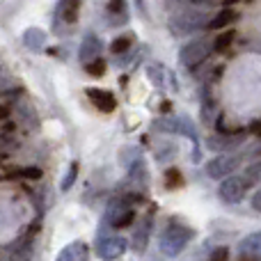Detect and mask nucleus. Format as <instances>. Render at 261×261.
<instances>
[{"label": "nucleus", "mask_w": 261, "mask_h": 261, "mask_svg": "<svg viewBox=\"0 0 261 261\" xmlns=\"http://www.w3.org/2000/svg\"><path fill=\"white\" fill-rule=\"evenodd\" d=\"M239 18V14L234 12V9H220V12L216 14L213 18H208V23H206V28H211V30H220V28H227V25H231V23Z\"/></svg>", "instance_id": "obj_16"}, {"label": "nucleus", "mask_w": 261, "mask_h": 261, "mask_svg": "<svg viewBox=\"0 0 261 261\" xmlns=\"http://www.w3.org/2000/svg\"><path fill=\"white\" fill-rule=\"evenodd\" d=\"M179 133L186 135V138H190L195 144H197V128H195V124L190 122L188 117H179Z\"/></svg>", "instance_id": "obj_21"}, {"label": "nucleus", "mask_w": 261, "mask_h": 261, "mask_svg": "<svg viewBox=\"0 0 261 261\" xmlns=\"http://www.w3.org/2000/svg\"><path fill=\"white\" fill-rule=\"evenodd\" d=\"M23 44L25 48H30L32 53H41L46 48V32L39 30V28H28L23 32Z\"/></svg>", "instance_id": "obj_11"}, {"label": "nucleus", "mask_w": 261, "mask_h": 261, "mask_svg": "<svg viewBox=\"0 0 261 261\" xmlns=\"http://www.w3.org/2000/svg\"><path fill=\"white\" fill-rule=\"evenodd\" d=\"M239 257L245 259V261H259L261 259V236L259 234H250L248 239L241 241Z\"/></svg>", "instance_id": "obj_8"}, {"label": "nucleus", "mask_w": 261, "mask_h": 261, "mask_svg": "<svg viewBox=\"0 0 261 261\" xmlns=\"http://www.w3.org/2000/svg\"><path fill=\"white\" fill-rule=\"evenodd\" d=\"M108 21L110 25H124L128 21L126 0H110L108 3Z\"/></svg>", "instance_id": "obj_14"}, {"label": "nucleus", "mask_w": 261, "mask_h": 261, "mask_svg": "<svg viewBox=\"0 0 261 261\" xmlns=\"http://www.w3.org/2000/svg\"><path fill=\"white\" fill-rule=\"evenodd\" d=\"M248 188H250V184L245 181V176L227 174V176H222L218 195H220V199L227 204H239V202H243V197L248 195Z\"/></svg>", "instance_id": "obj_3"}, {"label": "nucleus", "mask_w": 261, "mask_h": 261, "mask_svg": "<svg viewBox=\"0 0 261 261\" xmlns=\"http://www.w3.org/2000/svg\"><path fill=\"white\" fill-rule=\"evenodd\" d=\"M193 236H195V231L190 229V227L170 225V227H165V231H163L161 239H158V248H161V252L165 254V257H176V254L193 241Z\"/></svg>", "instance_id": "obj_1"}, {"label": "nucleus", "mask_w": 261, "mask_h": 261, "mask_svg": "<svg viewBox=\"0 0 261 261\" xmlns=\"http://www.w3.org/2000/svg\"><path fill=\"white\" fill-rule=\"evenodd\" d=\"M87 257H90V250H87V245L83 243V241H73V243H69L67 248L58 254L60 261H83Z\"/></svg>", "instance_id": "obj_13"}, {"label": "nucleus", "mask_w": 261, "mask_h": 261, "mask_svg": "<svg viewBox=\"0 0 261 261\" xmlns=\"http://www.w3.org/2000/svg\"><path fill=\"white\" fill-rule=\"evenodd\" d=\"M99 53H101V39L96 35H92V32L85 35L81 48H78V60L81 62H90V60L99 58Z\"/></svg>", "instance_id": "obj_10"}, {"label": "nucleus", "mask_w": 261, "mask_h": 261, "mask_svg": "<svg viewBox=\"0 0 261 261\" xmlns=\"http://www.w3.org/2000/svg\"><path fill=\"white\" fill-rule=\"evenodd\" d=\"M153 128L156 130H165L170 135H179V117H161L153 122Z\"/></svg>", "instance_id": "obj_18"}, {"label": "nucleus", "mask_w": 261, "mask_h": 261, "mask_svg": "<svg viewBox=\"0 0 261 261\" xmlns=\"http://www.w3.org/2000/svg\"><path fill=\"white\" fill-rule=\"evenodd\" d=\"M234 37H236V32H234V30H227L225 35H220V37L216 39V46H213V50H218V53H225V50L231 46Z\"/></svg>", "instance_id": "obj_22"}, {"label": "nucleus", "mask_w": 261, "mask_h": 261, "mask_svg": "<svg viewBox=\"0 0 261 261\" xmlns=\"http://www.w3.org/2000/svg\"><path fill=\"white\" fill-rule=\"evenodd\" d=\"M239 165H241V156L222 151L206 163V174L211 176V179H222V176H227V174H234V172L239 170Z\"/></svg>", "instance_id": "obj_6"}, {"label": "nucleus", "mask_w": 261, "mask_h": 261, "mask_svg": "<svg viewBox=\"0 0 261 261\" xmlns=\"http://www.w3.org/2000/svg\"><path fill=\"white\" fill-rule=\"evenodd\" d=\"M130 41H133V37H117V39L110 44V50H113L115 55L126 53V50L130 48Z\"/></svg>", "instance_id": "obj_24"}, {"label": "nucleus", "mask_w": 261, "mask_h": 261, "mask_svg": "<svg viewBox=\"0 0 261 261\" xmlns=\"http://www.w3.org/2000/svg\"><path fill=\"white\" fill-rule=\"evenodd\" d=\"M241 140H243L241 135L231 138V135H227L225 130H222L220 135H213V138H208V147L216 149V151H227V149H231V147H239Z\"/></svg>", "instance_id": "obj_15"}, {"label": "nucleus", "mask_w": 261, "mask_h": 261, "mask_svg": "<svg viewBox=\"0 0 261 261\" xmlns=\"http://www.w3.org/2000/svg\"><path fill=\"white\" fill-rule=\"evenodd\" d=\"M236 3V0H225V5H234Z\"/></svg>", "instance_id": "obj_34"}, {"label": "nucleus", "mask_w": 261, "mask_h": 261, "mask_svg": "<svg viewBox=\"0 0 261 261\" xmlns=\"http://www.w3.org/2000/svg\"><path fill=\"white\" fill-rule=\"evenodd\" d=\"M174 151H176V144H172V142L163 144V147H161V153H158V161H165V158L174 156Z\"/></svg>", "instance_id": "obj_29"}, {"label": "nucleus", "mask_w": 261, "mask_h": 261, "mask_svg": "<svg viewBox=\"0 0 261 261\" xmlns=\"http://www.w3.org/2000/svg\"><path fill=\"white\" fill-rule=\"evenodd\" d=\"M206 23H208V16L202 12V9L186 7L184 12L174 14V16L170 18V30L179 37L181 35H193V32L206 28Z\"/></svg>", "instance_id": "obj_2"}, {"label": "nucleus", "mask_w": 261, "mask_h": 261, "mask_svg": "<svg viewBox=\"0 0 261 261\" xmlns=\"http://www.w3.org/2000/svg\"><path fill=\"white\" fill-rule=\"evenodd\" d=\"M9 176H21V179H41V170L39 167H21V170H14Z\"/></svg>", "instance_id": "obj_25"}, {"label": "nucleus", "mask_w": 261, "mask_h": 261, "mask_svg": "<svg viewBox=\"0 0 261 261\" xmlns=\"http://www.w3.org/2000/svg\"><path fill=\"white\" fill-rule=\"evenodd\" d=\"M208 53H211V46H208V41H204V39L190 41V44H186L184 48H181L179 62L184 64L188 71H193V69H197L199 64H202L204 60L208 58Z\"/></svg>", "instance_id": "obj_5"}, {"label": "nucleus", "mask_w": 261, "mask_h": 261, "mask_svg": "<svg viewBox=\"0 0 261 261\" xmlns=\"http://www.w3.org/2000/svg\"><path fill=\"white\" fill-rule=\"evenodd\" d=\"M9 117V108L7 106H0V122H3V119H7Z\"/></svg>", "instance_id": "obj_32"}, {"label": "nucleus", "mask_w": 261, "mask_h": 261, "mask_svg": "<svg viewBox=\"0 0 261 261\" xmlns=\"http://www.w3.org/2000/svg\"><path fill=\"white\" fill-rule=\"evenodd\" d=\"M174 3L184 5V7H206V5H213L216 0H174Z\"/></svg>", "instance_id": "obj_27"}, {"label": "nucleus", "mask_w": 261, "mask_h": 261, "mask_svg": "<svg viewBox=\"0 0 261 261\" xmlns=\"http://www.w3.org/2000/svg\"><path fill=\"white\" fill-rule=\"evenodd\" d=\"M106 229H108V227H103V229L96 234V252L103 259L124 257V252H126V239H122V236H108Z\"/></svg>", "instance_id": "obj_4"}, {"label": "nucleus", "mask_w": 261, "mask_h": 261, "mask_svg": "<svg viewBox=\"0 0 261 261\" xmlns=\"http://www.w3.org/2000/svg\"><path fill=\"white\" fill-rule=\"evenodd\" d=\"M151 225H153V218L147 216L140 222V227H135V234H133V239H130V243H133L130 248H133L135 252H142V250L147 248L149 236H151Z\"/></svg>", "instance_id": "obj_9"}, {"label": "nucleus", "mask_w": 261, "mask_h": 261, "mask_svg": "<svg viewBox=\"0 0 261 261\" xmlns=\"http://www.w3.org/2000/svg\"><path fill=\"white\" fill-rule=\"evenodd\" d=\"M165 184H167V186H181V174H179V170H167V172H165Z\"/></svg>", "instance_id": "obj_28"}, {"label": "nucleus", "mask_w": 261, "mask_h": 261, "mask_svg": "<svg viewBox=\"0 0 261 261\" xmlns=\"http://www.w3.org/2000/svg\"><path fill=\"white\" fill-rule=\"evenodd\" d=\"M252 208H254V211H259V193L252 197Z\"/></svg>", "instance_id": "obj_33"}, {"label": "nucleus", "mask_w": 261, "mask_h": 261, "mask_svg": "<svg viewBox=\"0 0 261 261\" xmlns=\"http://www.w3.org/2000/svg\"><path fill=\"white\" fill-rule=\"evenodd\" d=\"M85 94L92 99V103L101 110V113H113L117 108V99H115L113 92L108 90H96V87H87Z\"/></svg>", "instance_id": "obj_7"}, {"label": "nucleus", "mask_w": 261, "mask_h": 261, "mask_svg": "<svg viewBox=\"0 0 261 261\" xmlns=\"http://www.w3.org/2000/svg\"><path fill=\"white\" fill-rule=\"evenodd\" d=\"M85 69H87L90 76H103L106 73V62L101 58H94V60H90V62H85Z\"/></svg>", "instance_id": "obj_23"}, {"label": "nucleus", "mask_w": 261, "mask_h": 261, "mask_svg": "<svg viewBox=\"0 0 261 261\" xmlns=\"http://www.w3.org/2000/svg\"><path fill=\"white\" fill-rule=\"evenodd\" d=\"M245 181H248V184H257L259 181V163H254V165H250L248 170H245Z\"/></svg>", "instance_id": "obj_26"}, {"label": "nucleus", "mask_w": 261, "mask_h": 261, "mask_svg": "<svg viewBox=\"0 0 261 261\" xmlns=\"http://www.w3.org/2000/svg\"><path fill=\"white\" fill-rule=\"evenodd\" d=\"M147 73H149V78H151V83H153V85H156V87H161V90H163V87H165V81H170V85L176 90V78H174V73H170L165 67H163V64H156V62H153V64H149Z\"/></svg>", "instance_id": "obj_12"}, {"label": "nucleus", "mask_w": 261, "mask_h": 261, "mask_svg": "<svg viewBox=\"0 0 261 261\" xmlns=\"http://www.w3.org/2000/svg\"><path fill=\"white\" fill-rule=\"evenodd\" d=\"M211 259H213V261H222V259H229V250H227V248H218V250H213Z\"/></svg>", "instance_id": "obj_30"}, {"label": "nucleus", "mask_w": 261, "mask_h": 261, "mask_svg": "<svg viewBox=\"0 0 261 261\" xmlns=\"http://www.w3.org/2000/svg\"><path fill=\"white\" fill-rule=\"evenodd\" d=\"M250 133H252V135H261V124H259V119H254V122L250 124Z\"/></svg>", "instance_id": "obj_31"}, {"label": "nucleus", "mask_w": 261, "mask_h": 261, "mask_svg": "<svg viewBox=\"0 0 261 261\" xmlns=\"http://www.w3.org/2000/svg\"><path fill=\"white\" fill-rule=\"evenodd\" d=\"M78 170H81V165H78L76 161L69 165V170H67V174H64V179H62V184H60V188H62V193H67V190H71V186H73V181H76V176H78Z\"/></svg>", "instance_id": "obj_19"}, {"label": "nucleus", "mask_w": 261, "mask_h": 261, "mask_svg": "<svg viewBox=\"0 0 261 261\" xmlns=\"http://www.w3.org/2000/svg\"><path fill=\"white\" fill-rule=\"evenodd\" d=\"M60 7V14H62V21L67 23H76L78 18V7H81V0H62L58 5Z\"/></svg>", "instance_id": "obj_17"}, {"label": "nucleus", "mask_w": 261, "mask_h": 261, "mask_svg": "<svg viewBox=\"0 0 261 261\" xmlns=\"http://www.w3.org/2000/svg\"><path fill=\"white\" fill-rule=\"evenodd\" d=\"M133 220H135V211H133V208H126V211L119 213V216L115 218V220L110 222V225L117 227V229H126V227L133 225Z\"/></svg>", "instance_id": "obj_20"}]
</instances>
